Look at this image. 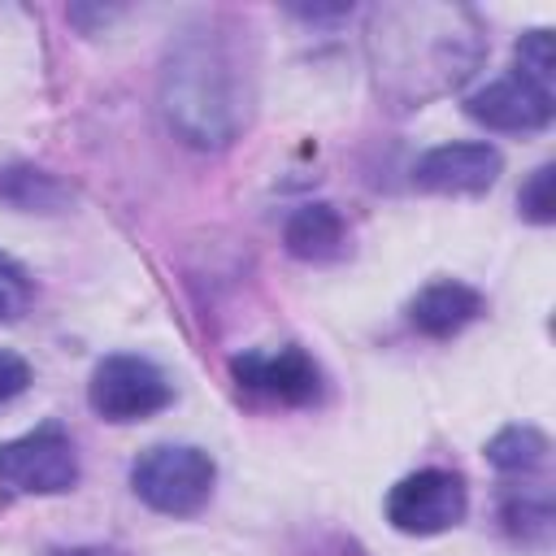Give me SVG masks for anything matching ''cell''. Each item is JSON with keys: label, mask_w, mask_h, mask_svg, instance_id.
<instances>
[{"label": "cell", "mask_w": 556, "mask_h": 556, "mask_svg": "<svg viewBox=\"0 0 556 556\" xmlns=\"http://www.w3.org/2000/svg\"><path fill=\"white\" fill-rule=\"evenodd\" d=\"M552 91L521 78L517 70L504 78H491L473 96H465V113L486 126V130H508V135H530L552 122Z\"/></svg>", "instance_id": "obj_8"}, {"label": "cell", "mask_w": 556, "mask_h": 556, "mask_svg": "<svg viewBox=\"0 0 556 556\" xmlns=\"http://www.w3.org/2000/svg\"><path fill=\"white\" fill-rule=\"evenodd\" d=\"M78 482V456L56 421L0 443V486L13 495H65Z\"/></svg>", "instance_id": "obj_2"}, {"label": "cell", "mask_w": 556, "mask_h": 556, "mask_svg": "<svg viewBox=\"0 0 556 556\" xmlns=\"http://www.w3.org/2000/svg\"><path fill=\"white\" fill-rule=\"evenodd\" d=\"M556 165H539L530 178H526V187H521V195H517V204H521V217H530L534 226H547V222H556Z\"/></svg>", "instance_id": "obj_12"}, {"label": "cell", "mask_w": 556, "mask_h": 556, "mask_svg": "<svg viewBox=\"0 0 556 556\" xmlns=\"http://www.w3.org/2000/svg\"><path fill=\"white\" fill-rule=\"evenodd\" d=\"M169 122L191 139V143H226L217 113L226 109V74L222 65L204 52L191 48L178 61H169Z\"/></svg>", "instance_id": "obj_5"}, {"label": "cell", "mask_w": 556, "mask_h": 556, "mask_svg": "<svg viewBox=\"0 0 556 556\" xmlns=\"http://www.w3.org/2000/svg\"><path fill=\"white\" fill-rule=\"evenodd\" d=\"M504 169L500 148L482 143V139H465V143H439L426 156H417L413 165V187L430 191V195H482L495 187Z\"/></svg>", "instance_id": "obj_7"}, {"label": "cell", "mask_w": 556, "mask_h": 556, "mask_svg": "<svg viewBox=\"0 0 556 556\" xmlns=\"http://www.w3.org/2000/svg\"><path fill=\"white\" fill-rule=\"evenodd\" d=\"M230 374L243 391L269 400V404H313L321 395V369L308 352L300 348H278V352H239L230 361Z\"/></svg>", "instance_id": "obj_6"}, {"label": "cell", "mask_w": 556, "mask_h": 556, "mask_svg": "<svg viewBox=\"0 0 556 556\" xmlns=\"http://www.w3.org/2000/svg\"><path fill=\"white\" fill-rule=\"evenodd\" d=\"M513 56H517V74L521 78H530V83L552 91V35L547 30H526L517 39Z\"/></svg>", "instance_id": "obj_13"}, {"label": "cell", "mask_w": 556, "mask_h": 556, "mask_svg": "<svg viewBox=\"0 0 556 556\" xmlns=\"http://www.w3.org/2000/svg\"><path fill=\"white\" fill-rule=\"evenodd\" d=\"M217 482V465L208 452L191 447V443H156L148 452H139V460L130 465V491L165 517H191L208 504Z\"/></svg>", "instance_id": "obj_1"}, {"label": "cell", "mask_w": 556, "mask_h": 556, "mask_svg": "<svg viewBox=\"0 0 556 556\" xmlns=\"http://www.w3.org/2000/svg\"><path fill=\"white\" fill-rule=\"evenodd\" d=\"M382 508H387L391 530L413 534V539H430V534H443V530L465 521L469 491H465V478L452 469H417L387 491Z\"/></svg>", "instance_id": "obj_4"}, {"label": "cell", "mask_w": 556, "mask_h": 556, "mask_svg": "<svg viewBox=\"0 0 556 556\" xmlns=\"http://www.w3.org/2000/svg\"><path fill=\"white\" fill-rule=\"evenodd\" d=\"M478 317H482V295L456 278H439V282L421 287L408 304V321L426 339H452Z\"/></svg>", "instance_id": "obj_9"}, {"label": "cell", "mask_w": 556, "mask_h": 556, "mask_svg": "<svg viewBox=\"0 0 556 556\" xmlns=\"http://www.w3.org/2000/svg\"><path fill=\"white\" fill-rule=\"evenodd\" d=\"M26 387H30V365H26L17 352L0 348V404L17 400Z\"/></svg>", "instance_id": "obj_15"}, {"label": "cell", "mask_w": 556, "mask_h": 556, "mask_svg": "<svg viewBox=\"0 0 556 556\" xmlns=\"http://www.w3.org/2000/svg\"><path fill=\"white\" fill-rule=\"evenodd\" d=\"M547 434L534 430V426H504L491 443H486V460L500 469V473H534L547 465Z\"/></svg>", "instance_id": "obj_11"}, {"label": "cell", "mask_w": 556, "mask_h": 556, "mask_svg": "<svg viewBox=\"0 0 556 556\" xmlns=\"http://www.w3.org/2000/svg\"><path fill=\"white\" fill-rule=\"evenodd\" d=\"M26 304H30V278H26V269L9 252H0V321H17L26 313Z\"/></svg>", "instance_id": "obj_14"}, {"label": "cell", "mask_w": 556, "mask_h": 556, "mask_svg": "<svg viewBox=\"0 0 556 556\" xmlns=\"http://www.w3.org/2000/svg\"><path fill=\"white\" fill-rule=\"evenodd\" d=\"M169 400H174L169 378L148 356H130V352L104 356L87 382V404L96 408V417L117 421V426L143 421V417L161 413Z\"/></svg>", "instance_id": "obj_3"}, {"label": "cell", "mask_w": 556, "mask_h": 556, "mask_svg": "<svg viewBox=\"0 0 556 556\" xmlns=\"http://www.w3.org/2000/svg\"><path fill=\"white\" fill-rule=\"evenodd\" d=\"M282 243L295 261H308V265H321V261H334L343 256L348 248V226L339 217L334 204H300L287 226H282Z\"/></svg>", "instance_id": "obj_10"}, {"label": "cell", "mask_w": 556, "mask_h": 556, "mask_svg": "<svg viewBox=\"0 0 556 556\" xmlns=\"http://www.w3.org/2000/svg\"><path fill=\"white\" fill-rule=\"evenodd\" d=\"M52 556H109V552H100V547H74V552H52Z\"/></svg>", "instance_id": "obj_16"}]
</instances>
